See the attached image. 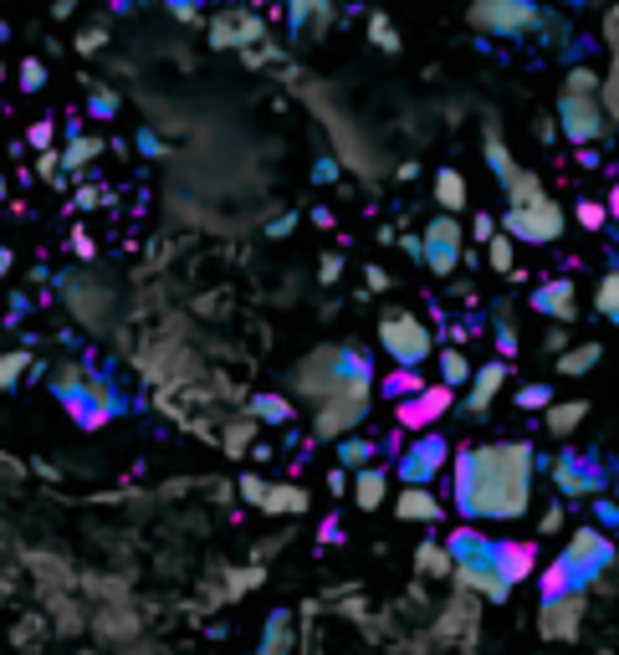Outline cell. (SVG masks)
I'll return each mask as SVG.
<instances>
[{
    "label": "cell",
    "mask_w": 619,
    "mask_h": 655,
    "mask_svg": "<svg viewBox=\"0 0 619 655\" xmlns=\"http://www.w3.org/2000/svg\"><path fill=\"white\" fill-rule=\"evenodd\" d=\"M538 451L527 441H492L451 456L456 507L466 522H517L533 502Z\"/></svg>",
    "instance_id": "obj_1"
},
{
    "label": "cell",
    "mask_w": 619,
    "mask_h": 655,
    "mask_svg": "<svg viewBox=\"0 0 619 655\" xmlns=\"http://www.w3.org/2000/svg\"><path fill=\"white\" fill-rule=\"evenodd\" d=\"M446 543L456 553V579L471 594H481L486 604H502L512 594V579L502 574V558H497V538H486L476 522H466V528H456Z\"/></svg>",
    "instance_id": "obj_2"
},
{
    "label": "cell",
    "mask_w": 619,
    "mask_h": 655,
    "mask_svg": "<svg viewBox=\"0 0 619 655\" xmlns=\"http://www.w3.org/2000/svg\"><path fill=\"white\" fill-rule=\"evenodd\" d=\"M364 374H374V364H369V354H359V348H318V354H307L292 369V384H297L302 400L318 405V400L338 395L348 379H364Z\"/></svg>",
    "instance_id": "obj_3"
},
{
    "label": "cell",
    "mask_w": 619,
    "mask_h": 655,
    "mask_svg": "<svg viewBox=\"0 0 619 655\" xmlns=\"http://www.w3.org/2000/svg\"><path fill=\"white\" fill-rule=\"evenodd\" d=\"M558 128L568 144H594L604 134V103H599V77L589 67H573L563 93H558Z\"/></svg>",
    "instance_id": "obj_4"
},
{
    "label": "cell",
    "mask_w": 619,
    "mask_h": 655,
    "mask_svg": "<svg viewBox=\"0 0 619 655\" xmlns=\"http://www.w3.org/2000/svg\"><path fill=\"white\" fill-rule=\"evenodd\" d=\"M369 400H374V374H364V379H348L338 395H328V400H318L313 410V435L318 441H343V435H353L364 425V415H369Z\"/></svg>",
    "instance_id": "obj_5"
},
{
    "label": "cell",
    "mask_w": 619,
    "mask_h": 655,
    "mask_svg": "<svg viewBox=\"0 0 619 655\" xmlns=\"http://www.w3.org/2000/svg\"><path fill=\"white\" fill-rule=\"evenodd\" d=\"M466 21H471L481 36H502V41L538 36V31L548 26L543 6H533V0H471Z\"/></svg>",
    "instance_id": "obj_6"
},
{
    "label": "cell",
    "mask_w": 619,
    "mask_h": 655,
    "mask_svg": "<svg viewBox=\"0 0 619 655\" xmlns=\"http://www.w3.org/2000/svg\"><path fill=\"white\" fill-rule=\"evenodd\" d=\"M563 226H568V215H563V205H558L548 190L502 210V231L517 236L522 246H553V241L563 236Z\"/></svg>",
    "instance_id": "obj_7"
},
{
    "label": "cell",
    "mask_w": 619,
    "mask_h": 655,
    "mask_svg": "<svg viewBox=\"0 0 619 655\" xmlns=\"http://www.w3.org/2000/svg\"><path fill=\"white\" fill-rule=\"evenodd\" d=\"M379 348L394 359V364H425L430 354H435V333H430V323L420 318V313H405V308H389L384 318H379Z\"/></svg>",
    "instance_id": "obj_8"
},
{
    "label": "cell",
    "mask_w": 619,
    "mask_h": 655,
    "mask_svg": "<svg viewBox=\"0 0 619 655\" xmlns=\"http://www.w3.org/2000/svg\"><path fill=\"white\" fill-rule=\"evenodd\" d=\"M558 558L568 563L573 584L589 589V584L609 569V563H614V538H609V528L589 522V528H573V533H568V543H563V553H558Z\"/></svg>",
    "instance_id": "obj_9"
},
{
    "label": "cell",
    "mask_w": 619,
    "mask_h": 655,
    "mask_svg": "<svg viewBox=\"0 0 619 655\" xmlns=\"http://www.w3.org/2000/svg\"><path fill=\"white\" fill-rule=\"evenodd\" d=\"M205 36H210L215 52H251V47L267 41V21H261L251 6H226V11L210 16Z\"/></svg>",
    "instance_id": "obj_10"
},
{
    "label": "cell",
    "mask_w": 619,
    "mask_h": 655,
    "mask_svg": "<svg viewBox=\"0 0 619 655\" xmlns=\"http://www.w3.org/2000/svg\"><path fill=\"white\" fill-rule=\"evenodd\" d=\"M451 405H456V384L435 379V384H425V389H420V395H410V400H394V425H400V430H410V435H420V430H435L440 420L451 415Z\"/></svg>",
    "instance_id": "obj_11"
},
{
    "label": "cell",
    "mask_w": 619,
    "mask_h": 655,
    "mask_svg": "<svg viewBox=\"0 0 619 655\" xmlns=\"http://www.w3.org/2000/svg\"><path fill=\"white\" fill-rule=\"evenodd\" d=\"M420 241H425V267H430L435 277H451V272L461 267V256H466V231H461V215L440 210L435 221L420 231Z\"/></svg>",
    "instance_id": "obj_12"
},
{
    "label": "cell",
    "mask_w": 619,
    "mask_h": 655,
    "mask_svg": "<svg viewBox=\"0 0 619 655\" xmlns=\"http://www.w3.org/2000/svg\"><path fill=\"white\" fill-rule=\"evenodd\" d=\"M553 487H558V497H568V502H579V497H599L604 487H609V471L594 461V456H579V451H563V456H553Z\"/></svg>",
    "instance_id": "obj_13"
},
{
    "label": "cell",
    "mask_w": 619,
    "mask_h": 655,
    "mask_svg": "<svg viewBox=\"0 0 619 655\" xmlns=\"http://www.w3.org/2000/svg\"><path fill=\"white\" fill-rule=\"evenodd\" d=\"M446 461H451V446L440 441L435 430H420L415 441L405 446V456H400V482H435L440 471H446Z\"/></svg>",
    "instance_id": "obj_14"
},
{
    "label": "cell",
    "mask_w": 619,
    "mask_h": 655,
    "mask_svg": "<svg viewBox=\"0 0 619 655\" xmlns=\"http://www.w3.org/2000/svg\"><path fill=\"white\" fill-rule=\"evenodd\" d=\"M584 609H589L584 589H568V594L543 599V609H538V630H543V640H573V635L584 630Z\"/></svg>",
    "instance_id": "obj_15"
},
{
    "label": "cell",
    "mask_w": 619,
    "mask_h": 655,
    "mask_svg": "<svg viewBox=\"0 0 619 655\" xmlns=\"http://www.w3.org/2000/svg\"><path fill=\"white\" fill-rule=\"evenodd\" d=\"M333 16H338L333 0H282V21L292 41H318L333 26Z\"/></svg>",
    "instance_id": "obj_16"
},
{
    "label": "cell",
    "mask_w": 619,
    "mask_h": 655,
    "mask_svg": "<svg viewBox=\"0 0 619 655\" xmlns=\"http://www.w3.org/2000/svg\"><path fill=\"white\" fill-rule=\"evenodd\" d=\"M507 374H512V359H492V364H481L476 374H471V384H466V415H486L497 405V395H502V384H507Z\"/></svg>",
    "instance_id": "obj_17"
},
{
    "label": "cell",
    "mask_w": 619,
    "mask_h": 655,
    "mask_svg": "<svg viewBox=\"0 0 619 655\" xmlns=\"http://www.w3.org/2000/svg\"><path fill=\"white\" fill-rule=\"evenodd\" d=\"M527 302H533V313H543L548 323H573V318H579V287H573L568 277H553V282H543L533 297H527Z\"/></svg>",
    "instance_id": "obj_18"
},
{
    "label": "cell",
    "mask_w": 619,
    "mask_h": 655,
    "mask_svg": "<svg viewBox=\"0 0 619 655\" xmlns=\"http://www.w3.org/2000/svg\"><path fill=\"white\" fill-rule=\"evenodd\" d=\"M497 558H502V574H507L512 589H517V584H527V579L538 574L543 548H538V538H497Z\"/></svg>",
    "instance_id": "obj_19"
},
{
    "label": "cell",
    "mask_w": 619,
    "mask_h": 655,
    "mask_svg": "<svg viewBox=\"0 0 619 655\" xmlns=\"http://www.w3.org/2000/svg\"><path fill=\"white\" fill-rule=\"evenodd\" d=\"M440 512L446 507H440V497L425 482H405V492L394 497V517L400 522H440Z\"/></svg>",
    "instance_id": "obj_20"
},
{
    "label": "cell",
    "mask_w": 619,
    "mask_h": 655,
    "mask_svg": "<svg viewBox=\"0 0 619 655\" xmlns=\"http://www.w3.org/2000/svg\"><path fill=\"white\" fill-rule=\"evenodd\" d=\"M353 502L364 512H379L389 502V471L384 466H359L353 471Z\"/></svg>",
    "instance_id": "obj_21"
},
{
    "label": "cell",
    "mask_w": 619,
    "mask_h": 655,
    "mask_svg": "<svg viewBox=\"0 0 619 655\" xmlns=\"http://www.w3.org/2000/svg\"><path fill=\"white\" fill-rule=\"evenodd\" d=\"M584 415H589V400H553L543 410V430L553 435V441H568V435L584 425Z\"/></svg>",
    "instance_id": "obj_22"
},
{
    "label": "cell",
    "mask_w": 619,
    "mask_h": 655,
    "mask_svg": "<svg viewBox=\"0 0 619 655\" xmlns=\"http://www.w3.org/2000/svg\"><path fill=\"white\" fill-rule=\"evenodd\" d=\"M415 569H420V579H456V553H451V543H440V538L420 543V548H415Z\"/></svg>",
    "instance_id": "obj_23"
},
{
    "label": "cell",
    "mask_w": 619,
    "mask_h": 655,
    "mask_svg": "<svg viewBox=\"0 0 619 655\" xmlns=\"http://www.w3.org/2000/svg\"><path fill=\"white\" fill-rule=\"evenodd\" d=\"M425 384H430V379H425L415 364H394V369L379 379V395H384V400H410V395H420Z\"/></svg>",
    "instance_id": "obj_24"
},
{
    "label": "cell",
    "mask_w": 619,
    "mask_h": 655,
    "mask_svg": "<svg viewBox=\"0 0 619 655\" xmlns=\"http://www.w3.org/2000/svg\"><path fill=\"white\" fill-rule=\"evenodd\" d=\"M466 200H471L466 174H461V169H435V205H440V210H451V215H461Z\"/></svg>",
    "instance_id": "obj_25"
},
{
    "label": "cell",
    "mask_w": 619,
    "mask_h": 655,
    "mask_svg": "<svg viewBox=\"0 0 619 655\" xmlns=\"http://www.w3.org/2000/svg\"><path fill=\"white\" fill-rule=\"evenodd\" d=\"M599 359H604V348H599V343H568L563 354H558V374L584 379V374H594V369H599Z\"/></svg>",
    "instance_id": "obj_26"
},
{
    "label": "cell",
    "mask_w": 619,
    "mask_h": 655,
    "mask_svg": "<svg viewBox=\"0 0 619 655\" xmlns=\"http://www.w3.org/2000/svg\"><path fill=\"white\" fill-rule=\"evenodd\" d=\"M103 149H108V144H103L98 134H77V139H67V149H62V169H67V174L93 169V159H98Z\"/></svg>",
    "instance_id": "obj_27"
},
{
    "label": "cell",
    "mask_w": 619,
    "mask_h": 655,
    "mask_svg": "<svg viewBox=\"0 0 619 655\" xmlns=\"http://www.w3.org/2000/svg\"><path fill=\"white\" fill-rule=\"evenodd\" d=\"M486 267L502 272V277H512V272H517V236L497 231L492 241H486Z\"/></svg>",
    "instance_id": "obj_28"
},
{
    "label": "cell",
    "mask_w": 619,
    "mask_h": 655,
    "mask_svg": "<svg viewBox=\"0 0 619 655\" xmlns=\"http://www.w3.org/2000/svg\"><path fill=\"white\" fill-rule=\"evenodd\" d=\"M374 456H379V446L364 441V435H343V441H338V466H348V471L374 466Z\"/></svg>",
    "instance_id": "obj_29"
},
{
    "label": "cell",
    "mask_w": 619,
    "mask_h": 655,
    "mask_svg": "<svg viewBox=\"0 0 619 655\" xmlns=\"http://www.w3.org/2000/svg\"><path fill=\"white\" fill-rule=\"evenodd\" d=\"M297 410H292V400L287 395H256L251 400V420H261V425H287Z\"/></svg>",
    "instance_id": "obj_30"
},
{
    "label": "cell",
    "mask_w": 619,
    "mask_h": 655,
    "mask_svg": "<svg viewBox=\"0 0 619 655\" xmlns=\"http://www.w3.org/2000/svg\"><path fill=\"white\" fill-rule=\"evenodd\" d=\"M471 359L461 354V343H451V348H440V379H446V384H456V389H466L471 384Z\"/></svg>",
    "instance_id": "obj_31"
},
{
    "label": "cell",
    "mask_w": 619,
    "mask_h": 655,
    "mask_svg": "<svg viewBox=\"0 0 619 655\" xmlns=\"http://www.w3.org/2000/svg\"><path fill=\"white\" fill-rule=\"evenodd\" d=\"M594 313L619 328V272H604V277H599V287H594Z\"/></svg>",
    "instance_id": "obj_32"
},
{
    "label": "cell",
    "mask_w": 619,
    "mask_h": 655,
    "mask_svg": "<svg viewBox=\"0 0 619 655\" xmlns=\"http://www.w3.org/2000/svg\"><path fill=\"white\" fill-rule=\"evenodd\" d=\"M118 93L113 87H103V82H87V118H98V123H108V118H118Z\"/></svg>",
    "instance_id": "obj_33"
},
{
    "label": "cell",
    "mask_w": 619,
    "mask_h": 655,
    "mask_svg": "<svg viewBox=\"0 0 619 655\" xmlns=\"http://www.w3.org/2000/svg\"><path fill=\"white\" fill-rule=\"evenodd\" d=\"M261 512H307V492L302 487H267Z\"/></svg>",
    "instance_id": "obj_34"
},
{
    "label": "cell",
    "mask_w": 619,
    "mask_h": 655,
    "mask_svg": "<svg viewBox=\"0 0 619 655\" xmlns=\"http://www.w3.org/2000/svg\"><path fill=\"white\" fill-rule=\"evenodd\" d=\"M481 149H486V164H492V174H497V180H507V174L517 169V159L507 154V144H502V134H497V128H486Z\"/></svg>",
    "instance_id": "obj_35"
},
{
    "label": "cell",
    "mask_w": 619,
    "mask_h": 655,
    "mask_svg": "<svg viewBox=\"0 0 619 655\" xmlns=\"http://www.w3.org/2000/svg\"><path fill=\"white\" fill-rule=\"evenodd\" d=\"M538 589H543V599H553V594H568V589H579V584H573L568 563H563V558H553L548 569H543V579H538Z\"/></svg>",
    "instance_id": "obj_36"
},
{
    "label": "cell",
    "mask_w": 619,
    "mask_h": 655,
    "mask_svg": "<svg viewBox=\"0 0 619 655\" xmlns=\"http://www.w3.org/2000/svg\"><path fill=\"white\" fill-rule=\"evenodd\" d=\"M47 77H52V72H47V62H41V57H26V62L16 67V87H21V93H31V98L47 87Z\"/></svg>",
    "instance_id": "obj_37"
},
{
    "label": "cell",
    "mask_w": 619,
    "mask_h": 655,
    "mask_svg": "<svg viewBox=\"0 0 619 655\" xmlns=\"http://www.w3.org/2000/svg\"><path fill=\"white\" fill-rule=\"evenodd\" d=\"M369 41H374L379 52H400V31H394V21H389L384 11L369 16Z\"/></svg>",
    "instance_id": "obj_38"
},
{
    "label": "cell",
    "mask_w": 619,
    "mask_h": 655,
    "mask_svg": "<svg viewBox=\"0 0 619 655\" xmlns=\"http://www.w3.org/2000/svg\"><path fill=\"white\" fill-rule=\"evenodd\" d=\"M287 635H292V615H282V609H277V615L267 620V640H261V655H282V650H287Z\"/></svg>",
    "instance_id": "obj_39"
},
{
    "label": "cell",
    "mask_w": 619,
    "mask_h": 655,
    "mask_svg": "<svg viewBox=\"0 0 619 655\" xmlns=\"http://www.w3.org/2000/svg\"><path fill=\"white\" fill-rule=\"evenodd\" d=\"M36 174H41L47 185H62V180H67V169H62V149H57V144H52V149H36Z\"/></svg>",
    "instance_id": "obj_40"
},
{
    "label": "cell",
    "mask_w": 619,
    "mask_h": 655,
    "mask_svg": "<svg viewBox=\"0 0 619 655\" xmlns=\"http://www.w3.org/2000/svg\"><path fill=\"white\" fill-rule=\"evenodd\" d=\"M134 149H139L144 159H164V154H169V144L159 139V128H149V123L134 128Z\"/></svg>",
    "instance_id": "obj_41"
},
{
    "label": "cell",
    "mask_w": 619,
    "mask_h": 655,
    "mask_svg": "<svg viewBox=\"0 0 619 655\" xmlns=\"http://www.w3.org/2000/svg\"><path fill=\"white\" fill-rule=\"evenodd\" d=\"M553 405V389L548 384H522L517 389V410H548Z\"/></svg>",
    "instance_id": "obj_42"
},
{
    "label": "cell",
    "mask_w": 619,
    "mask_h": 655,
    "mask_svg": "<svg viewBox=\"0 0 619 655\" xmlns=\"http://www.w3.org/2000/svg\"><path fill=\"white\" fill-rule=\"evenodd\" d=\"M573 215H579L584 231H604L609 226V205H599V200H579V210H573Z\"/></svg>",
    "instance_id": "obj_43"
},
{
    "label": "cell",
    "mask_w": 619,
    "mask_h": 655,
    "mask_svg": "<svg viewBox=\"0 0 619 655\" xmlns=\"http://www.w3.org/2000/svg\"><path fill=\"white\" fill-rule=\"evenodd\" d=\"M492 338H497V354H502V359H512V354H517V328H512L507 308H497V333H492Z\"/></svg>",
    "instance_id": "obj_44"
},
{
    "label": "cell",
    "mask_w": 619,
    "mask_h": 655,
    "mask_svg": "<svg viewBox=\"0 0 619 655\" xmlns=\"http://www.w3.org/2000/svg\"><path fill=\"white\" fill-rule=\"evenodd\" d=\"M21 369H31V354H6V359H0V395L21 379Z\"/></svg>",
    "instance_id": "obj_45"
},
{
    "label": "cell",
    "mask_w": 619,
    "mask_h": 655,
    "mask_svg": "<svg viewBox=\"0 0 619 655\" xmlns=\"http://www.w3.org/2000/svg\"><path fill=\"white\" fill-rule=\"evenodd\" d=\"M164 6H169V16H174V21L195 26V21L205 16V6H210V0H164Z\"/></svg>",
    "instance_id": "obj_46"
},
{
    "label": "cell",
    "mask_w": 619,
    "mask_h": 655,
    "mask_svg": "<svg viewBox=\"0 0 619 655\" xmlns=\"http://www.w3.org/2000/svg\"><path fill=\"white\" fill-rule=\"evenodd\" d=\"M26 144H31V149H52V144H57V123H52V118H36V123L26 128Z\"/></svg>",
    "instance_id": "obj_47"
},
{
    "label": "cell",
    "mask_w": 619,
    "mask_h": 655,
    "mask_svg": "<svg viewBox=\"0 0 619 655\" xmlns=\"http://www.w3.org/2000/svg\"><path fill=\"white\" fill-rule=\"evenodd\" d=\"M338 174H343V164H338L333 154H318V159H313V185H333Z\"/></svg>",
    "instance_id": "obj_48"
},
{
    "label": "cell",
    "mask_w": 619,
    "mask_h": 655,
    "mask_svg": "<svg viewBox=\"0 0 619 655\" xmlns=\"http://www.w3.org/2000/svg\"><path fill=\"white\" fill-rule=\"evenodd\" d=\"M103 41H108V31H103V26H82V31H77V52H82V57H93V52L103 47Z\"/></svg>",
    "instance_id": "obj_49"
},
{
    "label": "cell",
    "mask_w": 619,
    "mask_h": 655,
    "mask_svg": "<svg viewBox=\"0 0 619 655\" xmlns=\"http://www.w3.org/2000/svg\"><path fill=\"white\" fill-rule=\"evenodd\" d=\"M594 517L599 528H619V497H594Z\"/></svg>",
    "instance_id": "obj_50"
},
{
    "label": "cell",
    "mask_w": 619,
    "mask_h": 655,
    "mask_svg": "<svg viewBox=\"0 0 619 655\" xmlns=\"http://www.w3.org/2000/svg\"><path fill=\"white\" fill-rule=\"evenodd\" d=\"M338 277H343V256H338V251H328V256L318 261V282H323V287H333Z\"/></svg>",
    "instance_id": "obj_51"
},
{
    "label": "cell",
    "mask_w": 619,
    "mask_h": 655,
    "mask_svg": "<svg viewBox=\"0 0 619 655\" xmlns=\"http://www.w3.org/2000/svg\"><path fill=\"white\" fill-rule=\"evenodd\" d=\"M241 497H246L251 507H261V497H267V482H261V476H241Z\"/></svg>",
    "instance_id": "obj_52"
},
{
    "label": "cell",
    "mask_w": 619,
    "mask_h": 655,
    "mask_svg": "<svg viewBox=\"0 0 619 655\" xmlns=\"http://www.w3.org/2000/svg\"><path fill=\"white\" fill-rule=\"evenodd\" d=\"M292 231H297V210H287V215H277V221L267 226V236H272V241H282V236H292Z\"/></svg>",
    "instance_id": "obj_53"
},
{
    "label": "cell",
    "mask_w": 619,
    "mask_h": 655,
    "mask_svg": "<svg viewBox=\"0 0 619 655\" xmlns=\"http://www.w3.org/2000/svg\"><path fill=\"white\" fill-rule=\"evenodd\" d=\"M471 236L486 246V241H492L497 236V221H492V215H476V221H471Z\"/></svg>",
    "instance_id": "obj_54"
},
{
    "label": "cell",
    "mask_w": 619,
    "mask_h": 655,
    "mask_svg": "<svg viewBox=\"0 0 619 655\" xmlns=\"http://www.w3.org/2000/svg\"><path fill=\"white\" fill-rule=\"evenodd\" d=\"M538 528H543V533H558V528H563V507H558V502L538 517Z\"/></svg>",
    "instance_id": "obj_55"
},
{
    "label": "cell",
    "mask_w": 619,
    "mask_h": 655,
    "mask_svg": "<svg viewBox=\"0 0 619 655\" xmlns=\"http://www.w3.org/2000/svg\"><path fill=\"white\" fill-rule=\"evenodd\" d=\"M318 538H323V543H343V522H338V517H323Z\"/></svg>",
    "instance_id": "obj_56"
},
{
    "label": "cell",
    "mask_w": 619,
    "mask_h": 655,
    "mask_svg": "<svg viewBox=\"0 0 619 655\" xmlns=\"http://www.w3.org/2000/svg\"><path fill=\"white\" fill-rule=\"evenodd\" d=\"M72 251H77L82 261H93V241H87V231H72Z\"/></svg>",
    "instance_id": "obj_57"
},
{
    "label": "cell",
    "mask_w": 619,
    "mask_h": 655,
    "mask_svg": "<svg viewBox=\"0 0 619 655\" xmlns=\"http://www.w3.org/2000/svg\"><path fill=\"white\" fill-rule=\"evenodd\" d=\"M364 282H369L374 292H384V287H389V272H384V267H369V272H364Z\"/></svg>",
    "instance_id": "obj_58"
},
{
    "label": "cell",
    "mask_w": 619,
    "mask_h": 655,
    "mask_svg": "<svg viewBox=\"0 0 619 655\" xmlns=\"http://www.w3.org/2000/svg\"><path fill=\"white\" fill-rule=\"evenodd\" d=\"M93 205H98V190L82 185V190H77V210H93Z\"/></svg>",
    "instance_id": "obj_59"
},
{
    "label": "cell",
    "mask_w": 619,
    "mask_h": 655,
    "mask_svg": "<svg viewBox=\"0 0 619 655\" xmlns=\"http://www.w3.org/2000/svg\"><path fill=\"white\" fill-rule=\"evenodd\" d=\"M11 277V246H0V282Z\"/></svg>",
    "instance_id": "obj_60"
},
{
    "label": "cell",
    "mask_w": 619,
    "mask_h": 655,
    "mask_svg": "<svg viewBox=\"0 0 619 655\" xmlns=\"http://www.w3.org/2000/svg\"><path fill=\"white\" fill-rule=\"evenodd\" d=\"M609 221H614V226H619V185H614V190H609Z\"/></svg>",
    "instance_id": "obj_61"
},
{
    "label": "cell",
    "mask_w": 619,
    "mask_h": 655,
    "mask_svg": "<svg viewBox=\"0 0 619 655\" xmlns=\"http://www.w3.org/2000/svg\"><path fill=\"white\" fill-rule=\"evenodd\" d=\"M72 11H77V0H57V21H67Z\"/></svg>",
    "instance_id": "obj_62"
},
{
    "label": "cell",
    "mask_w": 619,
    "mask_h": 655,
    "mask_svg": "<svg viewBox=\"0 0 619 655\" xmlns=\"http://www.w3.org/2000/svg\"><path fill=\"white\" fill-rule=\"evenodd\" d=\"M614 497H619V466H614Z\"/></svg>",
    "instance_id": "obj_63"
},
{
    "label": "cell",
    "mask_w": 619,
    "mask_h": 655,
    "mask_svg": "<svg viewBox=\"0 0 619 655\" xmlns=\"http://www.w3.org/2000/svg\"><path fill=\"white\" fill-rule=\"evenodd\" d=\"M0 82H6V62H0Z\"/></svg>",
    "instance_id": "obj_64"
}]
</instances>
